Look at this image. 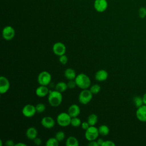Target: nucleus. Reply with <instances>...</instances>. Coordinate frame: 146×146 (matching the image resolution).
Here are the masks:
<instances>
[{
    "instance_id": "34",
    "label": "nucleus",
    "mask_w": 146,
    "mask_h": 146,
    "mask_svg": "<svg viewBox=\"0 0 146 146\" xmlns=\"http://www.w3.org/2000/svg\"><path fill=\"white\" fill-rule=\"evenodd\" d=\"M5 144L6 146H15L14 141L12 139H8L6 141Z\"/></svg>"
},
{
    "instance_id": "30",
    "label": "nucleus",
    "mask_w": 146,
    "mask_h": 146,
    "mask_svg": "<svg viewBox=\"0 0 146 146\" xmlns=\"http://www.w3.org/2000/svg\"><path fill=\"white\" fill-rule=\"evenodd\" d=\"M68 57L65 54L59 56V61L62 64H66L68 62Z\"/></svg>"
},
{
    "instance_id": "18",
    "label": "nucleus",
    "mask_w": 146,
    "mask_h": 146,
    "mask_svg": "<svg viewBox=\"0 0 146 146\" xmlns=\"http://www.w3.org/2000/svg\"><path fill=\"white\" fill-rule=\"evenodd\" d=\"M64 75L67 80H74L76 76L75 70L71 68H68L66 69L64 72Z\"/></svg>"
},
{
    "instance_id": "19",
    "label": "nucleus",
    "mask_w": 146,
    "mask_h": 146,
    "mask_svg": "<svg viewBox=\"0 0 146 146\" xmlns=\"http://www.w3.org/2000/svg\"><path fill=\"white\" fill-rule=\"evenodd\" d=\"M65 144L66 146H78L79 143L76 137L73 136H70L66 139Z\"/></svg>"
},
{
    "instance_id": "21",
    "label": "nucleus",
    "mask_w": 146,
    "mask_h": 146,
    "mask_svg": "<svg viewBox=\"0 0 146 146\" xmlns=\"http://www.w3.org/2000/svg\"><path fill=\"white\" fill-rule=\"evenodd\" d=\"M99 134L103 136H107L110 133V128L107 125H101L98 128Z\"/></svg>"
},
{
    "instance_id": "22",
    "label": "nucleus",
    "mask_w": 146,
    "mask_h": 146,
    "mask_svg": "<svg viewBox=\"0 0 146 146\" xmlns=\"http://www.w3.org/2000/svg\"><path fill=\"white\" fill-rule=\"evenodd\" d=\"M98 116L95 113L90 114L87 119V121L90 126H94L98 122Z\"/></svg>"
},
{
    "instance_id": "29",
    "label": "nucleus",
    "mask_w": 146,
    "mask_h": 146,
    "mask_svg": "<svg viewBox=\"0 0 146 146\" xmlns=\"http://www.w3.org/2000/svg\"><path fill=\"white\" fill-rule=\"evenodd\" d=\"M138 15L141 18H144L146 17V7H140L138 10Z\"/></svg>"
},
{
    "instance_id": "31",
    "label": "nucleus",
    "mask_w": 146,
    "mask_h": 146,
    "mask_svg": "<svg viewBox=\"0 0 146 146\" xmlns=\"http://www.w3.org/2000/svg\"><path fill=\"white\" fill-rule=\"evenodd\" d=\"M67 84L68 88H70V89H73V88H75L76 87H77L75 79L68 80V82L67 83Z\"/></svg>"
},
{
    "instance_id": "11",
    "label": "nucleus",
    "mask_w": 146,
    "mask_h": 146,
    "mask_svg": "<svg viewBox=\"0 0 146 146\" xmlns=\"http://www.w3.org/2000/svg\"><path fill=\"white\" fill-rule=\"evenodd\" d=\"M10 87V83L9 79L4 76H1L0 77V94H4L6 93Z\"/></svg>"
},
{
    "instance_id": "14",
    "label": "nucleus",
    "mask_w": 146,
    "mask_h": 146,
    "mask_svg": "<svg viewBox=\"0 0 146 146\" xmlns=\"http://www.w3.org/2000/svg\"><path fill=\"white\" fill-rule=\"evenodd\" d=\"M67 112L71 117H78L80 113V108L78 105L73 104L68 107Z\"/></svg>"
},
{
    "instance_id": "36",
    "label": "nucleus",
    "mask_w": 146,
    "mask_h": 146,
    "mask_svg": "<svg viewBox=\"0 0 146 146\" xmlns=\"http://www.w3.org/2000/svg\"><path fill=\"white\" fill-rule=\"evenodd\" d=\"M88 145L89 146H99L97 141L95 140H92V141H90L89 143H88Z\"/></svg>"
},
{
    "instance_id": "6",
    "label": "nucleus",
    "mask_w": 146,
    "mask_h": 146,
    "mask_svg": "<svg viewBox=\"0 0 146 146\" xmlns=\"http://www.w3.org/2000/svg\"><path fill=\"white\" fill-rule=\"evenodd\" d=\"M51 75L46 71L40 72L38 76V82L39 85L47 86L51 81Z\"/></svg>"
},
{
    "instance_id": "27",
    "label": "nucleus",
    "mask_w": 146,
    "mask_h": 146,
    "mask_svg": "<svg viewBox=\"0 0 146 146\" xmlns=\"http://www.w3.org/2000/svg\"><path fill=\"white\" fill-rule=\"evenodd\" d=\"M55 137L58 140L59 142H61L65 138V133L62 131H59L55 133Z\"/></svg>"
},
{
    "instance_id": "2",
    "label": "nucleus",
    "mask_w": 146,
    "mask_h": 146,
    "mask_svg": "<svg viewBox=\"0 0 146 146\" xmlns=\"http://www.w3.org/2000/svg\"><path fill=\"white\" fill-rule=\"evenodd\" d=\"M77 87L82 90L88 89L91 86V79L88 75L84 73H80L75 79Z\"/></svg>"
},
{
    "instance_id": "10",
    "label": "nucleus",
    "mask_w": 146,
    "mask_h": 146,
    "mask_svg": "<svg viewBox=\"0 0 146 146\" xmlns=\"http://www.w3.org/2000/svg\"><path fill=\"white\" fill-rule=\"evenodd\" d=\"M94 7L96 11L103 13L107 10L108 7V2L107 0H95Z\"/></svg>"
},
{
    "instance_id": "7",
    "label": "nucleus",
    "mask_w": 146,
    "mask_h": 146,
    "mask_svg": "<svg viewBox=\"0 0 146 146\" xmlns=\"http://www.w3.org/2000/svg\"><path fill=\"white\" fill-rule=\"evenodd\" d=\"M15 34L14 29L11 26H5L2 31V35L3 38L6 40H10L13 39Z\"/></svg>"
},
{
    "instance_id": "26",
    "label": "nucleus",
    "mask_w": 146,
    "mask_h": 146,
    "mask_svg": "<svg viewBox=\"0 0 146 146\" xmlns=\"http://www.w3.org/2000/svg\"><path fill=\"white\" fill-rule=\"evenodd\" d=\"M81 120L78 117H74L71 118L70 125L74 127H78L81 125Z\"/></svg>"
},
{
    "instance_id": "28",
    "label": "nucleus",
    "mask_w": 146,
    "mask_h": 146,
    "mask_svg": "<svg viewBox=\"0 0 146 146\" xmlns=\"http://www.w3.org/2000/svg\"><path fill=\"white\" fill-rule=\"evenodd\" d=\"M35 109L37 113H42L46 110V106L43 103H39L35 106Z\"/></svg>"
},
{
    "instance_id": "12",
    "label": "nucleus",
    "mask_w": 146,
    "mask_h": 146,
    "mask_svg": "<svg viewBox=\"0 0 146 146\" xmlns=\"http://www.w3.org/2000/svg\"><path fill=\"white\" fill-rule=\"evenodd\" d=\"M137 119L142 122H146V105L143 104L137 108L136 112Z\"/></svg>"
},
{
    "instance_id": "32",
    "label": "nucleus",
    "mask_w": 146,
    "mask_h": 146,
    "mask_svg": "<svg viewBox=\"0 0 146 146\" xmlns=\"http://www.w3.org/2000/svg\"><path fill=\"white\" fill-rule=\"evenodd\" d=\"M115 144L111 140H104L102 146H115Z\"/></svg>"
},
{
    "instance_id": "15",
    "label": "nucleus",
    "mask_w": 146,
    "mask_h": 146,
    "mask_svg": "<svg viewBox=\"0 0 146 146\" xmlns=\"http://www.w3.org/2000/svg\"><path fill=\"white\" fill-rule=\"evenodd\" d=\"M50 90L46 86L40 85L35 90V94L39 98H44L48 95Z\"/></svg>"
},
{
    "instance_id": "9",
    "label": "nucleus",
    "mask_w": 146,
    "mask_h": 146,
    "mask_svg": "<svg viewBox=\"0 0 146 146\" xmlns=\"http://www.w3.org/2000/svg\"><path fill=\"white\" fill-rule=\"evenodd\" d=\"M36 112V111L35 109V106L31 104H27L25 105L22 110V113L23 115L26 117H33L35 115Z\"/></svg>"
},
{
    "instance_id": "3",
    "label": "nucleus",
    "mask_w": 146,
    "mask_h": 146,
    "mask_svg": "<svg viewBox=\"0 0 146 146\" xmlns=\"http://www.w3.org/2000/svg\"><path fill=\"white\" fill-rule=\"evenodd\" d=\"M71 118L68 112H61L56 117V123L61 127H67L71 124Z\"/></svg>"
},
{
    "instance_id": "24",
    "label": "nucleus",
    "mask_w": 146,
    "mask_h": 146,
    "mask_svg": "<svg viewBox=\"0 0 146 146\" xmlns=\"http://www.w3.org/2000/svg\"><path fill=\"white\" fill-rule=\"evenodd\" d=\"M59 142L54 137L49 138L47 140V141L46 143V145L47 146H57L59 145Z\"/></svg>"
},
{
    "instance_id": "35",
    "label": "nucleus",
    "mask_w": 146,
    "mask_h": 146,
    "mask_svg": "<svg viewBox=\"0 0 146 146\" xmlns=\"http://www.w3.org/2000/svg\"><path fill=\"white\" fill-rule=\"evenodd\" d=\"M34 143L36 145H40L42 144V140L39 137H36L33 140Z\"/></svg>"
},
{
    "instance_id": "23",
    "label": "nucleus",
    "mask_w": 146,
    "mask_h": 146,
    "mask_svg": "<svg viewBox=\"0 0 146 146\" xmlns=\"http://www.w3.org/2000/svg\"><path fill=\"white\" fill-rule=\"evenodd\" d=\"M133 104L135 106V107H137V108L144 104L143 98H141L139 96H135L133 99Z\"/></svg>"
},
{
    "instance_id": "40",
    "label": "nucleus",
    "mask_w": 146,
    "mask_h": 146,
    "mask_svg": "<svg viewBox=\"0 0 146 146\" xmlns=\"http://www.w3.org/2000/svg\"><path fill=\"white\" fill-rule=\"evenodd\" d=\"M0 143H1L0 146H2V140H0Z\"/></svg>"
},
{
    "instance_id": "37",
    "label": "nucleus",
    "mask_w": 146,
    "mask_h": 146,
    "mask_svg": "<svg viewBox=\"0 0 146 146\" xmlns=\"http://www.w3.org/2000/svg\"><path fill=\"white\" fill-rule=\"evenodd\" d=\"M96 141H97V143H98L99 146H102V145H103V144L104 141V140L103 139H101V138L98 139Z\"/></svg>"
},
{
    "instance_id": "39",
    "label": "nucleus",
    "mask_w": 146,
    "mask_h": 146,
    "mask_svg": "<svg viewBox=\"0 0 146 146\" xmlns=\"http://www.w3.org/2000/svg\"><path fill=\"white\" fill-rule=\"evenodd\" d=\"M143 103H144V104H145L146 105V92L144 94V95L143 96Z\"/></svg>"
},
{
    "instance_id": "8",
    "label": "nucleus",
    "mask_w": 146,
    "mask_h": 146,
    "mask_svg": "<svg viewBox=\"0 0 146 146\" xmlns=\"http://www.w3.org/2000/svg\"><path fill=\"white\" fill-rule=\"evenodd\" d=\"M52 51L55 55L59 56L65 54L66 52V47L63 43L58 42L54 44L52 46Z\"/></svg>"
},
{
    "instance_id": "20",
    "label": "nucleus",
    "mask_w": 146,
    "mask_h": 146,
    "mask_svg": "<svg viewBox=\"0 0 146 146\" xmlns=\"http://www.w3.org/2000/svg\"><path fill=\"white\" fill-rule=\"evenodd\" d=\"M67 88H68L67 84L66 83L64 82H59L57 83L55 85V90L61 93H63L64 91H66Z\"/></svg>"
},
{
    "instance_id": "33",
    "label": "nucleus",
    "mask_w": 146,
    "mask_h": 146,
    "mask_svg": "<svg viewBox=\"0 0 146 146\" xmlns=\"http://www.w3.org/2000/svg\"><path fill=\"white\" fill-rule=\"evenodd\" d=\"M80 126H81V127H82V129H83L84 130L86 131V129H87L90 127V125L89 124V123H88V121H83V122H82Z\"/></svg>"
},
{
    "instance_id": "4",
    "label": "nucleus",
    "mask_w": 146,
    "mask_h": 146,
    "mask_svg": "<svg viewBox=\"0 0 146 146\" xmlns=\"http://www.w3.org/2000/svg\"><path fill=\"white\" fill-rule=\"evenodd\" d=\"M92 93L89 89L82 90L78 96L79 103L84 105L89 103L92 99Z\"/></svg>"
},
{
    "instance_id": "5",
    "label": "nucleus",
    "mask_w": 146,
    "mask_h": 146,
    "mask_svg": "<svg viewBox=\"0 0 146 146\" xmlns=\"http://www.w3.org/2000/svg\"><path fill=\"white\" fill-rule=\"evenodd\" d=\"M98 128L94 126H90L86 130L84 137L88 141L95 140L99 135Z\"/></svg>"
},
{
    "instance_id": "25",
    "label": "nucleus",
    "mask_w": 146,
    "mask_h": 146,
    "mask_svg": "<svg viewBox=\"0 0 146 146\" xmlns=\"http://www.w3.org/2000/svg\"><path fill=\"white\" fill-rule=\"evenodd\" d=\"M89 90L91 91L92 94H97L100 91L101 87L99 84H94L90 86V87L89 88Z\"/></svg>"
},
{
    "instance_id": "38",
    "label": "nucleus",
    "mask_w": 146,
    "mask_h": 146,
    "mask_svg": "<svg viewBox=\"0 0 146 146\" xmlns=\"http://www.w3.org/2000/svg\"><path fill=\"white\" fill-rule=\"evenodd\" d=\"M15 146H26V144L21 142L15 144Z\"/></svg>"
},
{
    "instance_id": "1",
    "label": "nucleus",
    "mask_w": 146,
    "mask_h": 146,
    "mask_svg": "<svg viewBox=\"0 0 146 146\" xmlns=\"http://www.w3.org/2000/svg\"><path fill=\"white\" fill-rule=\"evenodd\" d=\"M62 93L55 90L50 91L48 95V102L51 106L53 107L59 106L62 102Z\"/></svg>"
},
{
    "instance_id": "13",
    "label": "nucleus",
    "mask_w": 146,
    "mask_h": 146,
    "mask_svg": "<svg viewBox=\"0 0 146 146\" xmlns=\"http://www.w3.org/2000/svg\"><path fill=\"white\" fill-rule=\"evenodd\" d=\"M40 123L44 128L46 129H51L54 127L55 121L51 116H44L42 119Z\"/></svg>"
},
{
    "instance_id": "16",
    "label": "nucleus",
    "mask_w": 146,
    "mask_h": 146,
    "mask_svg": "<svg viewBox=\"0 0 146 146\" xmlns=\"http://www.w3.org/2000/svg\"><path fill=\"white\" fill-rule=\"evenodd\" d=\"M108 76V72L103 69L98 70L95 75V79L98 82H103L107 80Z\"/></svg>"
},
{
    "instance_id": "17",
    "label": "nucleus",
    "mask_w": 146,
    "mask_h": 146,
    "mask_svg": "<svg viewBox=\"0 0 146 146\" xmlns=\"http://www.w3.org/2000/svg\"><path fill=\"white\" fill-rule=\"evenodd\" d=\"M26 136L29 140H33L38 136V131L34 127H29L26 131Z\"/></svg>"
}]
</instances>
